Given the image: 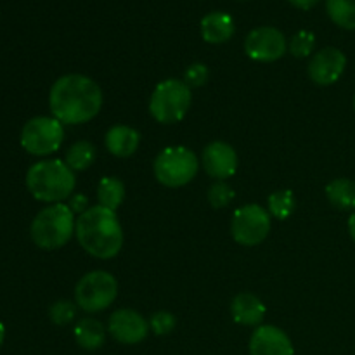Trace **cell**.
<instances>
[{"label": "cell", "instance_id": "cell-1", "mask_svg": "<svg viewBox=\"0 0 355 355\" xmlns=\"http://www.w3.org/2000/svg\"><path fill=\"white\" fill-rule=\"evenodd\" d=\"M49 106L62 125H82L99 114L103 90L92 78L78 73L58 78L49 94Z\"/></svg>", "mask_w": 355, "mask_h": 355}, {"label": "cell", "instance_id": "cell-2", "mask_svg": "<svg viewBox=\"0 0 355 355\" xmlns=\"http://www.w3.org/2000/svg\"><path fill=\"white\" fill-rule=\"evenodd\" d=\"M75 236L89 255L101 260L113 259L123 248V227L116 211L101 205L78 215Z\"/></svg>", "mask_w": 355, "mask_h": 355}, {"label": "cell", "instance_id": "cell-3", "mask_svg": "<svg viewBox=\"0 0 355 355\" xmlns=\"http://www.w3.org/2000/svg\"><path fill=\"white\" fill-rule=\"evenodd\" d=\"M75 172L62 159H44L30 166L26 187L31 196L44 203H62L73 196Z\"/></svg>", "mask_w": 355, "mask_h": 355}, {"label": "cell", "instance_id": "cell-4", "mask_svg": "<svg viewBox=\"0 0 355 355\" xmlns=\"http://www.w3.org/2000/svg\"><path fill=\"white\" fill-rule=\"evenodd\" d=\"M76 218L64 203H54L37 214L30 227L31 239L42 250H59L73 238Z\"/></svg>", "mask_w": 355, "mask_h": 355}, {"label": "cell", "instance_id": "cell-5", "mask_svg": "<svg viewBox=\"0 0 355 355\" xmlns=\"http://www.w3.org/2000/svg\"><path fill=\"white\" fill-rule=\"evenodd\" d=\"M193 103L191 87L175 78L159 82L149 99V113L158 123H179Z\"/></svg>", "mask_w": 355, "mask_h": 355}, {"label": "cell", "instance_id": "cell-6", "mask_svg": "<svg viewBox=\"0 0 355 355\" xmlns=\"http://www.w3.org/2000/svg\"><path fill=\"white\" fill-rule=\"evenodd\" d=\"M153 170L162 186L182 187L196 177L200 162L191 149L184 146H170L156 156Z\"/></svg>", "mask_w": 355, "mask_h": 355}, {"label": "cell", "instance_id": "cell-7", "mask_svg": "<svg viewBox=\"0 0 355 355\" xmlns=\"http://www.w3.org/2000/svg\"><path fill=\"white\" fill-rule=\"evenodd\" d=\"M118 295V283L106 270H92L76 283L75 302L83 312L96 314L110 307Z\"/></svg>", "mask_w": 355, "mask_h": 355}, {"label": "cell", "instance_id": "cell-8", "mask_svg": "<svg viewBox=\"0 0 355 355\" xmlns=\"http://www.w3.org/2000/svg\"><path fill=\"white\" fill-rule=\"evenodd\" d=\"M64 141V128L54 116H35L21 130V146L33 156H49Z\"/></svg>", "mask_w": 355, "mask_h": 355}, {"label": "cell", "instance_id": "cell-9", "mask_svg": "<svg viewBox=\"0 0 355 355\" xmlns=\"http://www.w3.org/2000/svg\"><path fill=\"white\" fill-rule=\"evenodd\" d=\"M270 214L257 203L243 205L232 214L231 220V234L234 241L241 246H257L270 232Z\"/></svg>", "mask_w": 355, "mask_h": 355}, {"label": "cell", "instance_id": "cell-10", "mask_svg": "<svg viewBox=\"0 0 355 355\" xmlns=\"http://www.w3.org/2000/svg\"><path fill=\"white\" fill-rule=\"evenodd\" d=\"M288 51V40L283 31L274 26L255 28L245 38V52L257 62H274Z\"/></svg>", "mask_w": 355, "mask_h": 355}, {"label": "cell", "instance_id": "cell-11", "mask_svg": "<svg viewBox=\"0 0 355 355\" xmlns=\"http://www.w3.org/2000/svg\"><path fill=\"white\" fill-rule=\"evenodd\" d=\"M347 68V55L336 47H324L315 52L307 66L309 78L321 87L338 82Z\"/></svg>", "mask_w": 355, "mask_h": 355}, {"label": "cell", "instance_id": "cell-12", "mask_svg": "<svg viewBox=\"0 0 355 355\" xmlns=\"http://www.w3.org/2000/svg\"><path fill=\"white\" fill-rule=\"evenodd\" d=\"M149 321L142 314L132 309H120L113 312L107 322V331L123 345H137L149 335Z\"/></svg>", "mask_w": 355, "mask_h": 355}, {"label": "cell", "instance_id": "cell-13", "mask_svg": "<svg viewBox=\"0 0 355 355\" xmlns=\"http://www.w3.org/2000/svg\"><path fill=\"white\" fill-rule=\"evenodd\" d=\"M203 168L211 179H231L238 170V155L227 142L214 141L203 151Z\"/></svg>", "mask_w": 355, "mask_h": 355}, {"label": "cell", "instance_id": "cell-14", "mask_svg": "<svg viewBox=\"0 0 355 355\" xmlns=\"http://www.w3.org/2000/svg\"><path fill=\"white\" fill-rule=\"evenodd\" d=\"M250 355H295L290 336L272 324H260L248 345Z\"/></svg>", "mask_w": 355, "mask_h": 355}, {"label": "cell", "instance_id": "cell-15", "mask_svg": "<svg viewBox=\"0 0 355 355\" xmlns=\"http://www.w3.org/2000/svg\"><path fill=\"white\" fill-rule=\"evenodd\" d=\"M231 315L238 324L259 328L266 318V305L255 295L239 293L232 298Z\"/></svg>", "mask_w": 355, "mask_h": 355}, {"label": "cell", "instance_id": "cell-16", "mask_svg": "<svg viewBox=\"0 0 355 355\" xmlns=\"http://www.w3.org/2000/svg\"><path fill=\"white\" fill-rule=\"evenodd\" d=\"M104 144L107 151L116 158H128L137 151L141 144V134L128 125H114L107 130Z\"/></svg>", "mask_w": 355, "mask_h": 355}, {"label": "cell", "instance_id": "cell-17", "mask_svg": "<svg viewBox=\"0 0 355 355\" xmlns=\"http://www.w3.org/2000/svg\"><path fill=\"white\" fill-rule=\"evenodd\" d=\"M234 30V19L227 12L215 10L201 19V37L208 44H225L231 40Z\"/></svg>", "mask_w": 355, "mask_h": 355}, {"label": "cell", "instance_id": "cell-18", "mask_svg": "<svg viewBox=\"0 0 355 355\" xmlns=\"http://www.w3.org/2000/svg\"><path fill=\"white\" fill-rule=\"evenodd\" d=\"M75 340L85 350H99L106 342V328L94 318H83L75 326Z\"/></svg>", "mask_w": 355, "mask_h": 355}, {"label": "cell", "instance_id": "cell-19", "mask_svg": "<svg viewBox=\"0 0 355 355\" xmlns=\"http://www.w3.org/2000/svg\"><path fill=\"white\" fill-rule=\"evenodd\" d=\"M326 198L342 211H355V182L350 179H335L326 186Z\"/></svg>", "mask_w": 355, "mask_h": 355}, {"label": "cell", "instance_id": "cell-20", "mask_svg": "<svg viewBox=\"0 0 355 355\" xmlns=\"http://www.w3.org/2000/svg\"><path fill=\"white\" fill-rule=\"evenodd\" d=\"M125 200V186L118 177H103L97 184V205L116 211Z\"/></svg>", "mask_w": 355, "mask_h": 355}, {"label": "cell", "instance_id": "cell-21", "mask_svg": "<svg viewBox=\"0 0 355 355\" xmlns=\"http://www.w3.org/2000/svg\"><path fill=\"white\" fill-rule=\"evenodd\" d=\"M96 159V148L89 141H76L66 151L64 163L73 172H82L87 170Z\"/></svg>", "mask_w": 355, "mask_h": 355}, {"label": "cell", "instance_id": "cell-22", "mask_svg": "<svg viewBox=\"0 0 355 355\" xmlns=\"http://www.w3.org/2000/svg\"><path fill=\"white\" fill-rule=\"evenodd\" d=\"M326 12L336 26L355 30V0H326Z\"/></svg>", "mask_w": 355, "mask_h": 355}, {"label": "cell", "instance_id": "cell-23", "mask_svg": "<svg viewBox=\"0 0 355 355\" xmlns=\"http://www.w3.org/2000/svg\"><path fill=\"white\" fill-rule=\"evenodd\" d=\"M267 211L270 214V217L277 218V220H286L288 217H291L297 208V200H295L293 191L281 189L276 191L269 196L267 200Z\"/></svg>", "mask_w": 355, "mask_h": 355}, {"label": "cell", "instance_id": "cell-24", "mask_svg": "<svg viewBox=\"0 0 355 355\" xmlns=\"http://www.w3.org/2000/svg\"><path fill=\"white\" fill-rule=\"evenodd\" d=\"M288 49H290V54L295 55V58H309L311 54H314L315 35L307 30L298 31V33H295L293 37H291Z\"/></svg>", "mask_w": 355, "mask_h": 355}, {"label": "cell", "instance_id": "cell-25", "mask_svg": "<svg viewBox=\"0 0 355 355\" xmlns=\"http://www.w3.org/2000/svg\"><path fill=\"white\" fill-rule=\"evenodd\" d=\"M236 193L225 180H217L208 189V203L214 208H225L234 200Z\"/></svg>", "mask_w": 355, "mask_h": 355}, {"label": "cell", "instance_id": "cell-26", "mask_svg": "<svg viewBox=\"0 0 355 355\" xmlns=\"http://www.w3.org/2000/svg\"><path fill=\"white\" fill-rule=\"evenodd\" d=\"M49 315H51V321L54 322V324H69V322L76 318V305L68 300H59L52 305L51 311H49Z\"/></svg>", "mask_w": 355, "mask_h": 355}, {"label": "cell", "instance_id": "cell-27", "mask_svg": "<svg viewBox=\"0 0 355 355\" xmlns=\"http://www.w3.org/2000/svg\"><path fill=\"white\" fill-rule=\"evenodd\" d=\"M177 324V319L172 312H166V311H159L156 314H153L151 321H149V328L153 329V333L158 336L163 335H168L175 329Z\"/></svg>", "mask_w": 355, "mask_h": 355}, {"label": "cell", "instance_id": "cell-28", "mask_svg": "<svg viewBox=\"0 0 355 355\" xmlns=\"http://www.w3.org/2000/svg\"><path fill=\"white\" fill-rule=\"evenodd\" d=\"M208 80V68L203 62H194V64L187 66L186 73H184V83L189 85L191 89L205 85Z\"/></svg>", "mask_w": 355, "mask_h": 355}, {"label": "cell", "instance_id": "cell-29", "mask_svg": "<svg viewBox=\"0 0 355 355\" xmlns=\"http://www.w3.org/2000/svg\"><path fill=\"white\" fill-rule=\"evenodd\" d=\"M69 208H71L73 214H78L82 215L83 211L89 210V200H87V196H83V194H73L71 198H69Z\"/></svg>", "mask_w": 355, "mask_h": 355}, {"label": "cell", "instance_id": "cell-30", "mask_svg": "<svg viewBox=\"0 0 355 355\" xmlns=\"http://www.w3.org/2000/svg\"><path fill=\"white\" fill-rule=\"evenodd\" d=\"M288 2H290L291 6L297 7V9L309 10V9H312V7H314L319 0H288Z\"/></svg>", "mask_w": 355, "mask_h": 355}, {"label": "cell", "instance_id": "cell-31", "mask_svg": "<svg viewBox=\"0 0 355 355\" xmlns=\"http://www.w3.org/2000/svg\"><path fill=\"white\" fill-rule=\"evenodd\" d=\"M347 227H349L350 238H352V241L355 243V211H352V215H350L349 224H347Z\"/></svg>", "mask_w": 355, "mask_h": 355}, {"label": "cell", "instance_id": "cell-32", "mask_svg": "<svg viewBox=\"0 0 355 355\" xmlns=\"http://www.w3.org/2000/svg\"><path fill=\"white\" fill-rule=\"evenodd\" d=\"M3 338H6V328H3V324L0 322V347H2Z\"/></svg>", "mask_w": 355, "mask_h": 355}, {"label": "cell", "instance_id": "cell-33", "mask_svg": "<svg viewBox=\"0 0 355 355\" xmlns=\"http://www.w3.org/2000/svg\"><path fill=\"white\" fill-rule=\"evenodd\" d=\"M352 106H354V111H355V94H354V101H352Z\"/></svg>", "mask_w": 355, "mask_h": 355}]
</instances>
